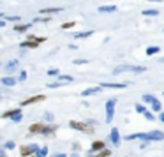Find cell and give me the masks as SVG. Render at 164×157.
Instances as JSON below:
<instances>
[{
    "label": "cell",
    "mask_w": 164,
    "mask_h": 157,
    "mask_svg": "<svg viewBox=\"0 0 164 157\" xmlns=\"http://www.w3.org/2000/svg\"><path fill=\"white\" fill-rule=\"evenodd\" d=\"M30 150H32V154H36L37 150H39V147H37V145H34V143H32V145H30Z\"/></svg>",
    "instance_id": "cell-33"
},
{
    "label": "cell",
    "mask_w": 164,
    "mask_h": 157,
    "mask_svg": "<svg viewBox=\"0 0 164 157\" xmlns=\"http://www.w3.org/2000/svg\"><path fill=\"white\" fill-rule=\"evenodd\" d=\"M101 86H92V88H86V90H83L81 92V95L83 97H88V95H93V94H99Z\"/></svg>",
    "instance_id": "cell-11"
},
{
    "label": "cell",
    "mask_w": 164,
    "mask_h": 157,
    "mask_svg": "<svg viewBox=\"0 0 164 157\" xmlns=\"http://www.w3.org/2000/svg\"><path fill=\"white\" fill-rule=\"evenodd\" d=\"M29 29H30V25H14L16 32H27Z\"/></svg>",
    "instance_id": "cell-23"
},
{
    "label": "cell",
    "mask_w": 164,
    "mask_h": 157,
    "mask_svg": "<svg viewBox=\"0 0 164 157\" xmlns=\"http://www.w3.org/2000/svg\"><path fill=\"white\" fill-rule=\"evenodd\" d=\"M11 118H13V122H14V124H16V122H21V118H23V117H21V111H20V109H16Z\"/></svg>",
    "instance_id": "cell-18"
},
{
    "label": "cell",
    "mask_w": 164,
    "mask_h": 157,
    "mask_svg": "<svg viewBox=\"0 0 164 157\" xmlns=\"http://www.w3.org/2000/svg\"><path fill=\"white\" fill-rule=\"evenodd\" d=\"M74 64H76V65H83V64H86V60H74Z\"/></svg>",
    "instance_id": "cell-36"
},
{
    "label": "cell",
    "mask_w": 164,
    "mask_h": 157,
    "mask_svg": "<svg viewBox=\"0 0 164 157\" xmlns=\"http://www.w3.org/2000/svg\"><path fill=\"white\" fill-rule=\"evenodd\" d=\"M127 83H106V81H102L101 83V88H125Z\"/></svg>",
    "instance_id": "cell-10"
},
{
    "label": "cell",
    "mask_w": 164,
    "mask_h": 157,
    "mask_svg": "<svg viewBox=\"0 0 164 157\" xmlns=\"http://www.w3.org/2000/svg\"><path fill=\"white\" fill-rule=\"evenodd\" d=\"M58 81H62V83H69V81H72L71 76H58Z\"/></svg>",
    "instance_id": "cell-27"
},
{
    "label": "cell",
    "mask_w": 164,
    "mask_h": 157,
    "mask_svg": "<svg viewBox=\"0 0 164 157\" xmlns=\"http://www.w3.org/2000/svg\"><path fill=\"white\" fill-rule=\"evenodd\" d=\"M60 11H62V9H60V7H58V9L51 7V9H41L39 13H41V14H55V13H60Z\"/></svg>",
    "instance_id": "cell-15"
},
{
    "label": "cell",
    "mask_w": 164,
    "mask_h": 157,
    "mask_svg": "<svg viewBox=\"0 0 164 157\" xmlns=\"http://www.w3.org/2000/svg\"><path fill=\"white\" fill-rule=\"evenodd\" d=\"M92 34H93L92 30H86V32H79V34H76V36H74V39H85V37H90Z\"/></svg>",
    "instance_id": "cell-17"
},
{
    "label": "cell",
    "mask_w": 164,
    "mask_h": 157,
    "mask_svg": "<svg viewBox=\"0 0 164 157\" xmlns=\"http://www.w3.org/2000/svg\"><path fill=\"white\" fill-rule=\"evenodd\" d=\"M44 118H46L48 122H51V120H53V115H51V113H46V115H44Z\"/></svg>",
    "instance_id": "cell-35"
},
{
    "label": "cell",
    "mask_w": 164,
    "mask_h": 157,
    "mask_svg": "<svg viewBox=\"0 0 164 157\" xmlns=\"http://www.w3.org/2000/svg\"><path fill=\"white\" fill-rule=\"evenodd\" d=\"M30 154H32L30 147H21V155H30Z\"/></svg>",
    "instance_id": "cell-28"
},
{
    "label": "cell",
    "mask_w": 164,
    "mask_h": 157,
    "mask_svg": "<svg viewBox=\"0 0 164 157\" xmlns=\"http://www.w3.org/2000/svg\"><path fill=\"white\" fill-rule=\"evenodd\" d=\"M4 25H6V21H4V20H0V29H2Z\"/></svg>",
    "instance_id": "cell-39"
},
{
    "label": "cell",
    "mask_w": 164,
    "mask_h": 157,
    "mask_svg": "<svg viewBox=\"0 0 164 157\" xmlns=\"http://www.w3.org/2000/svg\"><path fill=\"white\" fill-rule=\"evenodd\" d=\"M48 74H50V76H55V74H58V69H50Z\"/></svg>",
    "instance_id": "cell-34"
},
{
    "label": "cell",
    "mask_w": 164,
    "mask_h": 157,
    "mask_svg": "<svg viewBox=\"0 0 164 157\" xmlns=\"http://www.w3.org/2000/svg\"><path fill=\"white\" fill-rule=\"evenodd\" d=\"M159 51H161L159 46H148V48H147V55L152 57V55H155V53H159Z\"/></svg>",
    "instance_id": "cell-16"
},
{
    "label": "cell",
    "mask_w": 164,
    "mask_h": 157,
    "mask_svg": "<svg viewBox=\"0 0 164 157\" xmlns=\"http://www.w3.org/2000/svg\"><path fill=\"white\" fill-rule=\"evenodd\" d=\"M0 16H2V13H0Z\"/></svg>",
    "instance_id": "cell-42"
},
{
    "label": "cell",
    "mask_w": 164,
    "mask_h": 157,
    "mask_svg": "<svg viewBox=\"0 0 164 157\" xmlns=\"http://www.w3.org/2000/svg\"><path fill=\"white\" fill-rule=\"evenodd\" d=\"M46 99V95H34V97H29L21 102V106H29V104H36V102H41V101Z\"/></svg>",
    "instance_id": "cell-7"
},
{
    "label": "cell",
    "mask_w": 164,
    "mask_h": 157,
    "mask_svg": "<svg viewBox=\"0 0 164 157\" xmlns=\"http://www.w3.org/2000/svg\"><path fill=\"white\" fill-rule=\"evenodd\" d=\"M159 118H161V122L164 124V113H161V115H159Z\"/></svg>",
    "instance_id": "cell-38"
},
{
    "label": "cell",
    "mask_w": 164,
    "mask_h": 157,
    "mask_svg": "<svg viewBox=\"0 0 164 157\" xmlns=\"http://www.w3.org/2000/svg\"><path fill=\"white\" fill-rule=\"evenodd\" d=\"M36 155H39V157H44V155H48V148L44 147V148H39L36 152Z\"/></svg>",
    "instance_id": "cell-25"
},
{
    "label": "cell",
    "mask_w": 164,
    "mask_h": 157,
    "mask_svg": "<svg viewBox=\"0 0 164 157\" xmlns=\"http://www.w3.org/2000/svg\"><path fill=\"white\" fill-rule=\"evenodd\" d=\"M30 132L32 134H37V132H41V134H53L55 127H48L46 124H34V125H30Z\"/></svg>",
    "instance_id": "cell-1"
},
{
    "label": "cell",
    "mask_w": 164,
    "mask_h": 157,
    "mask_svg": "<svg viewBox=\"0 0 164 157\" xmlns=\"http://www.w3.org/2000/svg\"><path fill=\"white\" fill-rule=\"evenodd\" d=\"M115 106H116V99H109L106 102V122L108 124H111V120H113Z\"/></svg>",
    "instance_id": "cell-2"
},
{
    "label": "cell",
    "mask_w": 164,
    "mask_h": 157,
    "mask_svg": "<svg viewBox=\"0 0 164 157\" xmlns=\"http://www.w3.org/2000/svg\"><path fill=\"white\" fill-rule=\"evenodd\" d=\"M2 83H4L6 86H13L16 83V79L14 78H9V76H7V78H2Z\"/></svg>",
    "instance_id": "cell-19"
},
{
    "label": "cell",
    "mask_w": 164,
    "mask_h": 157,
    "mask_svg": "<svg viewBox=\"0 0 164 157\" xmlns=\"http://www.w3.org/2000/svg\"><path fill=\"white\" fill-rule=\"evenodd\" d=\"M125 141H132V140H148V132H136V134H129L124 138Z\"/></svg>",
    "instance_id": "cell-8"
},
{
    "label": "cell",
    "mask_w": 164,
    "mask_h": 157,
    "mask_svg": "<svg viewBox=\"0 0 164 157\" xmlns=\"http://www.w3.org/2000/svg\"><path fill=\"white\" fill-rule=\"evenodd\" d=\"M115 11H118L116 6H101L99 7V13H115Z\"/></svg>",
    "instance_id": "cell-12"
},
{
    "label": "cell",
    "mask_w": 164,
    "mask_h": 157,
    "mask_svg": "<svg viewBox=\"0 0 164 157\" xmlns=\"http://www.w3.org/2000/svg\"><path fill=\"white\" fill-rule=\"evenodd\" d=\"M159 62H161V64H164V57H162V58H159Z\"/></svg>",
    "instance_id": "cell-41"
},
{
    "label": "cell",
    "mask_w": 164,
    "mask_h": 157,
    "mask_svg": "<svg viewBox=\"0 0 164 157\" xmlns=\"http://www.w3.org/2000/svg\"><path fill=\"white\" fill-rule=\"evenodd\" d=\"M125 71H131V72H145L147 67H131V65H122V67H116L113 71V74H120V72H125Z\"/></svg>",
    "instance_id": "cell-4"
},
{
    "label": "cell",
    "mask_w": 164,
    "mask_h": 157,
    "mask_svg": "<svg viewBox=\"0 0 164 157\" xmlns=\"http://www.w3.org/2000/svg\"><path fill=\"white\" fill-rule=\"evenodd\" d=\"M69 125L72 129H76V131H81V132H93V127L86 125V124H81V122H76V120H71Z\"/></svg>",
    "instance_id": "cell-5"
},
{
    "label": "cell",
    "mask_w": 164,
    "mask_h": 157,
    "mask_svg": "<svg viewBox=\"0 0 164 157\" xmlns=\"http://www.w3.org/2000/svg\"><path fill=\"white\" fill-rule=\"evenodd\" d=\"M148 140H150V141H162V140H164V132H161V131H150V132H148Z\"/></svg>",
    "instance_id": "cell-9"
},
{
    "label": "cell",
    "mask_w": 164,
    "mask_h": 157,
    "mask_svg": "<svg viewBox=\"0 0 164 157\" xmlns=\"http://www.w3.org/2000/svg\"><path fill=\"white\" fill-rule=\"evenodd\" d=\"M99 155H101V157H109V155H111V150L102 148V150H99Z\"/></svg>",
    "instance_id": "cell-26"
},
{
    "label": "cell",
    "mask_w": 164,
    "mask_h": 157,
    "mask_svg": "<svg viewBox=\"0 0 164 157\" xmlns=\"http://www.w3.org/2000/svg\"><path fill=\"white\" fill-rule=\"evenodd\" d=\"M25 78H27V72L23 71V72H21V74H20V79H21V81H23V79H25Z\"/></svg>",
    "instance_id": "cell-37"
},
{
    "label": "cell",
    "mask_w": 164,
    "mask_h": 157,
    "mask_svg": "<svg viewBox=\"0 0 164 157\" xmlns=\"http://www.w3.org/2000/svg\"><path fill=\"white\" fill-rule=\"evenodd\" d=\"M134 109H136V113H139V115H143L145 111H147V108L143 106V104H136V106H134Z\"/></svg>",
    "instance_id": "cell-24"
},
{
    "label": "cell",
    "mask_w": 164,
    "mask_h": 157,
    "mask_svg": "<svg viewBox=\"0 0 164 157\" xmlns=\"http://www.w3.org/2000/svg\"><path fill=\"white\" fill-rule=\"evenodd\" d=\"M109 140H111V143H113L115 147H118V145H120V132H118V129H116V127L111 129V132H109Z\"/></svg>",
    "instance_id": "cell-6"
},
{
    "label": "cell",
    "mask_w": 164,
    "mask_h": 157,
    "mask_svg": "<svg viewBox=\"0 0 164 157\" xmlns=\"http://www.w3.org/2000/svg\"><path fill=\"white\" fill-rule=\"evenodd\" d=\"M6 148H9V150L14 148V141H7V143H6Z\"/></svg>",
    "instance_id": "cell-32"
},
{
    "label": "cell",
    "mask_w": 164,
    "mask_h": 157,
    "mask_svg": "<svg viewBox=\"0 0 164 157\" xmlns=\"http://www.w3.org/2000/svg\"><path fill=\"white\" fill-rule=\"evenodd\" d=\"M157 14H159L157 9H147V11H143V16H157Z\"/></svg>",
    "instance_id": "cell-22"
},
{
    "label": "cell",
    "mask_w": 164,
    "mask_h": 157,
    "mask_svg": "<svg viewBox=\"0 0 164 157\" xmlns=\"http://www.w3.org/2000/svg\"><path fill=\"white\" fill-rule=\"evenodd\" d=\"M74 25H76L74 21H67V23H64V25H62V29H64V30H67V29H72Z\"/></svg>",
    "instance_id": "cell-30"
},
{
    "label": "cell",
    "mask_w": 164,
    "mask_h": 157,
    "mask_svg": "<svg viewBox=\"0 0 164 157\" xmlns=\"http://www.w3.org/2000/svg\"><path fill=\"white\" fill-rule=\"evenodd\" d=\"M16 67H18V60H11V62L6 65V72H14Z\"/></svg>",
    "instance_id": "cell-13"
},
{
    "label": "cell",
    "mask_w": 164,
    "mask_h": 157,
    "mask_svg": "<svg viewBox=\"0 0 164 157\" xmlns=\"http://www.w3.org/2000/svg\"><path fill=\"white\" fill-rule=\"evenodd\" d=\"M143 115H145V118H147V120H150V122H154V120H155V117L150 113V111H145Z\"/></svg>",
    "instance_id": "cell-29"
},
{
    "label": "cell",
    "mask_w": 164,
    "mask_h": 157,
    "mask_svg": "<svg viewBox=\"0 0 164 157\" xmlns=\"http://www.w3.org/2000/svg\"><path fill=\"white\" fill-rule=\"evenodd\" d=\"M29 39H30V41H23V43H21V48H37L41 43L46 41L44 37H34V36L29 37Z\"/></svg>",
    "instance_id": "cell-3"
},
{
    "label": "cell",
    "mask_w": 164,
    "mask_h": 157,
    "mask_svg": "<svg viewBox=\"0 0 164 157\" xmlns=\"http://www.w3.org/2000/svg\"><path fill=\"white\" fill-rule=\"evenodd\" d=\"M0 155L4 157V155H6V152H4V150H0Z\"/></svg>",
    "instance_id": "cell-40"
},
{
    "label": "cell",
    "mask_w": 164,
    "mask_h": 157,
    "mask_svg": "<svg viewBox=\"0 0 164 157\" xmlns=\"http://www.w3.org/2000/svg\"><path fill=\"white\" fill-rule=\"evenodd\" d=\"M154 101H155V97H154L152 94H145V95H143V102H147V104H152Z\"/></svg>",
    "instance_id": "cell-20"
},
{
    "label": "cell",
    "mask_w": 164,
    "mask_h": 157,
    "mask_svg": "<svg viewBox=\"0 0 164 157\" xmlns=\"http://www.w3.org/2000/svg\"><path fill=\"white\" fill-rule=\"evenodd\" d=\"M161 109H162V104H161V101H154V102H152V111H161Z\"/></svg>",
    "instance_id": "cell-21"
},
{
    "label": "cell",
    "mask_w": 164,
    "mask_h": 157,
    "mask_svg": "<svg viewBox=\"0 0 164 157\" xmlns=\"http://www.w3.org/2000/svg\"><path fill=\"white\" fill-rule=\"evenodd\" d=\"M16 109H11V111H6V113L2 115V118H11V117H13V113H14Z\"/></svg>",
    "instance_id": "cell-31"
},
{
    "label": "cell",
    "mask_w": 164,
    "mask_h": 157,
    "mask_svg": "<svg viewBox=\"0 0 164 157\" xmlns=\"http://www.w3.org/2000/svg\"><path fill=\"white\" fill-rule=\"evenodd\" d=\"M102 148H104V141H93L90 152H99V150H102Z\"/></svg>",
    "instance_id": "cell-14"
}]
</instances>
